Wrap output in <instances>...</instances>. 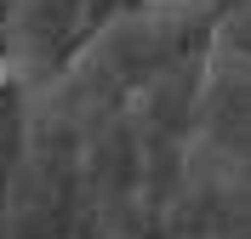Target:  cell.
I'll return each mask as SVG.
<instances>
[{
  "label": "cell",
  "mask_w": 251,
  "mask_h": 239,
  "mask_svg": "<svg viewBox=\"0 0 251 239\" xmlns=\"http://www.w3.org/2000/svg\"><path fill=\"white\" fill-rule=\"evenodd\" d=\"M0 86H6V57H0Z\"/></svg>",
  "instance_id": "6da1fadb"
}]
</instances>
